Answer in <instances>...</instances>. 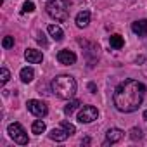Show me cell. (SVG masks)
Returning a JSON list of instances; mask_svg holds the SVG:
<instances>
[{"instance_id":"obj_4","label":"cell","mask_w":147,"mask_h":147,"mask_svg":"<svg viewBox=\"0 0 147 147\" xmlns=\"http://www.w3.org/2000/svg\"><path fill=\"white\" fill-rule=\"evenodd\" d=\"M75 131H76L75 125H71L69 121H62L59 128H54V130L49 133V137H50L52 140H55V142H64L69 135H73Z\"/></svg>"},{"instance_id":"obj_3","label":"cell","mask_w":147,"mask_h":147,"mask_svg":"<svg viewBox=\"0 0 147 147\" xmlns=\"http://www.w3.org/2000/svg\"><path fill=\"white\" fill-rule=\"evenodd\" d=\"M69 0H49L47 5H45V11L47 14L55 19V21H66L67 19V7H69Z\"/></svg>"},{"instance_id":"obj_25","label":"cell","mask_w":147,"mask_h":147,"mask_svg":"<svg viewBox=\"0 0 147 147\" xmlns=\"http://www.w3.org/2000/svg\"><path fill=\"white\" fill-rule=\"evenodd\" d=\"M144 119H147V111H144Z\"/></svg>"},{"instance_id":"obj_19","label":"cell","mask_w":147,"mask_h":147,"mask_svg":"<svg viewBox=\"0 0 147 147\" xmlns=\"http://www.w3.org/2000/svg\"><path fill=\"white\" fill-rule=\"evenodd\" d=\"M142 137H144V135H142V130H140V128H131V130H130V138H131V140H140Z\"/></svg>"},{"instance_id":"obj_11","label":"cell","mask_w":147,"mask_h":147,"mask_svg":"<svg viewBox=\"0 0 147 147\" xmlns=\"http://www.w3.org/2000/svg\"><path fill=\"white\" fill-rule=\"evenodd\" d=\"M131 31L137 36H145L147 35V19H138V21L131 23Z\"/></svg>"},{"instance_id":"obj_10","label":"cell","mask_w":147,"mask_h":147,"mask_svg":"<svg viewBox=\"0 0 147 147\" xmlns=\"http://www.w3.org/2000/svg\"><path fill=\"white\" fill-rule=\"evenodd\" d=\"M24 57H26V61L31 62V64H38V62L43 61V54H42L40 50H35V49H26Z\"/></svg>"},{"instance_id":"obj_6","label":"cell","mask_w":147,"mask_h":147,"mask_svg":"<svg viewBox=\"0 0 147 147\" xmlns=\"http://www.w3.org/2000/svg\"><path fill=\"white\" fill-rule=\"evenodd\" d=\"M26 106H28V111H30L33 116H36V118H45L47 113H49L47 104L42 102V100H35V99H31V100H28Z\"/></svg>"},{"instance_id":"obj_15","label":"cell","mask_w":147,"mask_h":147,"mask_svg":"<svg viewBox=\"0 0 147 147\" xmlns=\"http://www.w3.org/2000/svg\"><path fill=\"white\" fill-rule=\"evenodd\" d=\"M82 106V102L78 100V99H73V100H69L67 104H66V107H64V114H67V116H71L73 113H75L78 107Z\"/></svg>"},{"instance_id":"obj_20","label":"cell","mask_w":147,"mask_h":147,"mask_svg":"<svg viewBox=\"0 0 147 147\" xmlns=\"http://www.w3.org/2000/svg\"><path fill=\"white\" fill-rule=\"evenodd\" d=\"M33 11H35V4H33V2H24V4H23V9H21L23 14H26V12H33Z\"/></svg>"},{"instance_id":"obj_17","label":"cell","mask_w":147,"mask_h":147,"mask_svg":"<svg viewBox=\"0 0 147 147\" xmlns=\"http://www.w3.org/2000/svg\"><path fill=\"white\" fill-rule=\"evenodd\" d=\"M31 131H33L35 135H40V133H43V131H45V123H43L42 119H36V121H33V125H31Z\"/></svg>"},{"instance_id":"obj_7","label":"cell","mask_w":147,"mask_h":147,"mask_svg":"<svg viewBox=\"0 0 147 147\" xmlns=\"http://www.w3.org/2000/svg\"><path fill=\"white\" fill-rule=\"evenodd\" d=\"M97 116H99L97 107H94V106H83L80 109V113H78V121L80 123H92V121L97 119Z\"/></svg>"},{"instance_id":"obj_21","label":"cell","mask_w":147,"mask_h":147,"mask_svg":"<svg viewBox=\"0 0 147 147\" xmlns=\"http://www.w3.org/2000/svg\"><path fill=\"white\" fill-rule=\"evenodd\" d=\"M2 47H4V49H12V47H14V38H12V36H5V38L2 40Z\"/></svg>"},{"instance_id":"obj_16","label":"cell","mask_w":147,"mask_h":147,"mask_svg":"<svg viewBox=\"0 0 147 147\" xmlns=\"http://www.w3.org/2000/svg\"><path fill=\"white\" fill-rule=\"evenodd\" d=\"M109 43H111V47H113V49H121V47L125 45V42H123V36H121V35H111Z\"/></svg>"},{"instance_id":"obj_12","label":"cell","mask_w":147,"mask_h":147,"mask_svg":"<svg viewBox=\"0 0 147 147\" xmlns=\"http://www.w3.org/2000/svg\"><path fill=\"white\" fill-rule=\"evenodd\" d=\"M47 31H49V35H50L55 42H61V40L64 38V31H62V28L57 26V24H49Z\"/></svg>"},{"instance_id":"obj_18","label":"cell","mask_w":147,"mask_h":147,"mask_svg":"<svg viewBox=\"0 0 147 147\" xmlns=\"http://www.w3.org/2000/svg\"><path fill=\"white\" fill-rule=\"evenodd\" d=\"M9 80H11V73H9V69L2 67V71H0V82H2V83L5 85Z\"/></svg>"},{"instance_id":"obj_8","label":"cell","mask_w":147,"mask_h":147,"mask_svg":"<svg viewBox=\"0 0 147 147\" xmlns=\"http://www.w3.org/2000/svg\"><path fill=\"white\" fill-rule=\"evenodd\" d=\"M57 61H59L61 64H64V66H71V64L76 62V54L71 52V50H67V49L59 50V52H57Z\"/></svg>"},{"instance_id":"obj_1","label":"cell","mask_w":147,"mask_h":147,"mask_svg":"<svg viewBox=\"0 0 147 147\" xmlns=\"http://www.w3.org/2000/svg\"><path fill=\"white\" fill-rule=\"evenodd\" d=\"M145 95V85L138 80H125L121 82L113 95L114 107L119 113H133L140 107Z\"/></svg>"},{"instance_id":"obj_22","label":"cell","mask_w":147,"mask_h":147,"mask_svg":"<svg viewBox=\"0 0 147 147\" xmlns=\"http://www.w3.org/2000/svg\"><path fill=\"white\" fill-rule=\"evenodd\" d=\"M36 42H38L42 47H47V38H45L43 33H38V35H36Z\"/></svg>"},{"instance_id":"obj_2","label":"cell","mask_w":147,"mask_h":147,"mask_svg":"<svg viewBox=\"0 0 147 147\" xmlns=\"http://www.w3.org/2000/svg\"><path fill=\"white\" fill-rule=\"evenodd\" d=\"M52 92L59 99H73L76 94V80L69 75H59L50 83Z\"/></svg>"},{"instance_id":"obj_9","label":"cell","mask_w":147,"mask_h":147,"mask_svg":"<svg viewBox=\"0 0 147 147\" xmlns=\"http://www.w3.org/2000/svg\"><path fill=\"white\" fill-rule=\"evenodd\" d=\"M123 135H125V131L123 130H119V128H109L107 130V133H106V140H104V145H113V144H118L121 138H123Z\"/></svg>"},{"instance_id":"obj_5","label":"cell","mask_w":147,"mask_h":147,"mask_svg":"<svg viewBox=\"0 0 147 147\" xmlns=\"http://www.w3.org/2000/svg\"><path fill=\"white\" fill-rule=\"evenodd\" d=\"M7 131H9V137L16 144H19V145H26L28 144V133L24 131V128L19 123H11L7 126Z\"/></svg>"},{"instance_id":"obj_14","label":"cell","mask_w":147,"mask_h":147,"mask_svg":"<svg viewBox=\"0 0 147 147\" xmlns=\"http://www.w3.org/2000/svg\"><path fill=\"white\" fill-rule=\"evenodd\" d=\"M19 76H21V82H23V83H30V82H33V78H35V71H33L31 67H23L21 73H19Z\"/></svg>"},{"instance_id":"obj_23","label":"cell","mask_w":147,"mask_h":147,"mask_svg":"<svg viewBox=\"0 0 147 147\" xmlns=\"http://www.w3.org/2000/svg\"><path fill=\"white\" fill-rule=\"evenodd\" d=\"M88 90H90L92 94H95V85H94V83H88Z\"/></svg>"},{"instance_id":"obj_13","label":"cell","mask_w":147,"mask_h":147,"mask_svg":"<svg viewBox=\"0 0 147 147\" xmlns=\"http://www.w3.org/2000/svg\"><path fill=\"white\" fill-rule=\"evenodd\" d=\"M90 23V11H82L76 16V26L78 28H87Z\"/></svg>"},{"instance_id":"obj_24","label":"cell","mask_w":147,"mask_h":147,"mask_svg":"<svg viewBox=\"0 0 147 147\" xmlns=\"http://www.w3.org/2000/svg\"><path fill=\"white\" fill-rule=\"evenodd\" d=\"M82 144H83V145H88V144H90V138H88V137H85V138L82 140Z\"/></svg>"}]
</instances>
